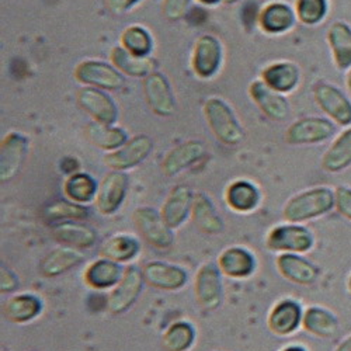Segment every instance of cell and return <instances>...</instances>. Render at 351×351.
Returning a JSON list of instances; mask_svg holds the SVG:
<instances>
[{"label":"cell","mask_w":351,"mask_h":351,"mask_svg":"<svg viewBox=\"0 0 351 351\" xmlns=\"http://www.w3.org/2000/svg\"><path fill=\"white\" fill-rule=\"evenodd\" d=\"M336 208V193L329 186H316L292 195L282 208L287 222L305 223L330 214Z\"/></svg>","instance_id":"obj_1"},{"label":"cell","mask_w":351,"mask_h":351,"mask_svg":"<svg viewBox=\"0 0 351 351\" xmlns=\"http://www.w3.org/2000/svg\"><path fill=\"white\" fill-rule=\"evenodd\" d=\"M204 115L218 141L228 146H237L245 139V130L235 111L221 97H210L204 104Z\"/></svg>","instance_id":"obj_2"},{"label":"cell","mask_w":351,"mask_h":351,"mask_svg":"<svg viewBox=\"0 0 351 351\" xmlns=\"http://www.w3.org/2000/svg\"><path fill=\"white\" fill-rule=\"evenodd\" d=\"M266 245L271 252L277 253H309L315 245L316 238L313 232L304 223H281L274 226L267 235Z\"/></svg>","instance_id":"obj_3"},{"label":"cell","mask_w":351,"mask_h":351,"mask_svg":"<svg viewBox=\"0 0 351 351\" xmlns=\"http://www.w3.org/2000/svg\"><path fill=\"white\" fill-rule=\"evenodd\" d=\"M337 125L328 117H304L292 123L285 131V142L292 146L319 145L333 139Z\"/></svg>","instance_id":"obj_4"},{"label":"cell","mask_w":351,"mask_h":351,"mask_svg":"<svg viewBox=\"0 0 351 351\" xmlns=\"http://www.w3.org/2000/svg\"><path fill=\"white\" fill-rule=\"evenodd\" d=\"M313 99L337 127H351V99L339 86L330 82H317L313 87Z\"/></svg>","instance_id":"obj_5"},{"label":"cell","mask_w":351,"mask_h":351,"mask_svg":"<svg viewBox=\"0 0 351 351\" xmlns=\"http://www.w3.org/2000/svg\"><path fill=\"white\" fill-rule=\"evenodd\" d=\"M75 77L83 86L96 87L104 92L121 90L125 86V75L114 65L99 60L82 61L75 68Z\"/></svg>","instance_id":"obj_6"},{"label":"cell","mask_w":351,"mask_h":351,"mask_svg":"<svg viewBox=\"0 0 351 351\" xmlns=\"http://www.w3.org/2000/svg\"><path fill=\"white\" fill-rule=\"evenodd\" d=\"M134 225L145 242L156 249H169L174 243L173 229L165 222L162 213L152 207H139L132 215Z\"/></svg>","instance_id":"obj_7"},{"label":"cell","mask_w":351,"mask_h":351,"mask_svg":"<svg viewBox=\"0 0 351 351\" xmlns=\"http://www.w3.org/2000/svg\"><path fill=\"white\" fill-rule=\"evenodd\" d=\"M79 107L89 114L93 121L114 125L119 121L120 110L114 99L104 90L96 89V87L83 86L76 95Z\"/></svg>","instance_id":"obj_8"},{"label":"cell","mask_w":351,"mask_h":351,"mask_svg":"<svg viewBox=\"0 0 351 351\" xmlns=\"http://www.w3.org/2000/svg\"><path fill=\"white\" fill-rule=\"evenodd\" d=\"M154 151V141L148 135H136L130 138L121 148L108 152L104 156V163L117 171H125L143 163Z\"/></svg>","instance_id":"obj_9"},{"label":"cell","mask_w":351,"mask_h":351,"mask_svg":"<svg viewBox=\"0 0 351 351\" xmlns=\"http://www.w3.org/2000/svg\"><path fill=\"white\" fill-rule=\"evenodd\" d=\"M30 139L21 132H9L0 143V182L9 183L20 173L27 155Z\"/></svg>","instance_id":"obj_10"},{"label":"cell","mask_w":351,"mask_h":351,"mask_svg":"<svg viewBox=\"0 0 351 351\" xmlns=\"http://www.w3.org/2000/svg\"><path fill=\"white\" fill-rule=\"evenodd\" d=\"M145 284L142 269L138 266H130L121 281L114 287L108 294V311L112 315H121L130 311V308L138 301Z\"/></svg>","instance_id":"obj_11"},{"label":"cell","mask_w":351,"mask_h":351,"mask_svg":"<svg viewBox=\"0 0 351 351\" xmlns=\"http://www.w3.org/2000/svg\"><path fill=\"white\" fill-rule=\"evenodd\" d=\"M223 61V48L221 41L211 34L201 36L194 45L193 51V71L199 79L214 77Z\"/></svg>","instance_id":"obj_12"},{"label":"cell","mask_w":351,"mask_h":351,"mask_svg":"<svg viewBox=\"0 0 351 351\" xmlns=\"http://www.w3.org/2000/svg\"><path fill=\"white\" fill-rule=\"evenodd\" d=\"M130 178L125 171L112 170L104 176L99 184L96 197L97 210L103 215H112L119 211L128 194Z\"/></svg>","instance_id":"obj_13"},{"label":"cell","mask_w":351,"mask_h":351,"mask_svg":"<svg viewBox=\"0 0 351 351\" xmlns=\"http://www.w3.org/2000/svg\"><path fill=\"white\" fill-rule=\"evenodd\" d=\"M143 96L149 108L159 117H171L176 112V97L170 82L160 72L143 77Z\"/></svg>","instance_id":"obj_14"},{"label":"cell","mask_w":351,"mask_h":351,"mask_svg":"<svg viewBox=\"0 0 351 351\" xmlns=\"http://www.w3.org/2000/svg\"><path fill=\"white\" fill-rule=\"evenodd\" d=\"M219 266L214 263L204 265L195 277V298L197 302L207 311H215L222 304L223 288Z\"/></svg>","instance_id":"obj_15"},{"label":"cell","mask_w":351,"mask_h":351,"mask_svg":"<svg viewBox=\"0 0 351 351\" xmlns=\"http://www.w3.org/2000/svg\"><path fill=\"white\" fill-rule=\"evenodd\" d=\"M277 269L280 274L289 282L309 287L313 285L320 277V269L317 265L304 254L298 253H281L277 257Z\"/></svg>","instance_id":"obj_16"},{"label":"cell","mask_w":351,"mask_h":351,"mask_svg":"<svg viewBox=\"0 0 351 351\" xmlns=\"http://www.w3.org/2000/svg\"><path fill=\"white\" fill-rule=\"evenodd\" d=\"M304 312L301 302L294 298H284L278 301L269 313V329L277 336H291L302 328Z\"/></svg>","instance_id":"obj_17"},{"label":"cell","mask_w":351,"mask_h":351,"mask_svg":"<svg viewBox=\"0 0 351 351\" xmlns=\"http://www.w3.org/2000/svg\"><path fill=\"white\" fill-rule=\"evenodd\" d=\"M249 96L270 120L282 123L291 114V106L284 95L273 90L263 80H254L249 86Z\"/></svg>","instance_id":"obj_18"},{"label":"cell","mask_w":351,"mask_h":351,"mask_svg":"<svg viewBox=\"0 0 351 351\" xmlns=\"http://www.w3.org/2000/svg\"><path fill=\"white\" fill-rule=\"evenodd\" d=\"M145 282L163 291H178L189 281L184 269L163 261H149L142 269Z\"/></svg>","instance_id":"obj_19"},{"label":"cell","mask_w":351,"mask_h":351,"mask_svg":"<svg viewBox=\"0 0 351 351\" xmlns=\"http://www.w3.org/2000/svg\"><path fill=\"white\" fill-rule=\"evenodd\" d=\"M206 143L198 139H190L176 146L167 152L162 162V171L167 178L178 176L183 170L189 169L206 155Z\"/></svg>","instance_id":"obj_20"},{"label":"cell","mask_w":351,"mask_h":351,"mask_svg":"<svg viewBox=\"0 0 351 351\" xmlns=\"http://www.w3.org/2000/svg\"><path fill=\"white\" fill-rule=\"evenodd\" d=\"M302 328L313 337L330 340L340 332V319L324 305H311L304 312Z\"/></svg>","instance_id":"obj_21"},{"label":"cell","mask_w":351,"mask_h":351,"mask_svg":"<svg viewBox=\"0 0 351 351\" xmlns=\"http://www.w3.org/2000/svg\"><path fill=\"white\" fill-rule=\"evenodd\" d=\"M52 238L62 246L73 247L77 250L90 249L97 241V232L80 221L58 222L51 229Z\"/></svg>","instance_id":"obj_22"},{"label":"cell","mask_w":351,"mask_h":351,"mask_svg":"<svg viewBox=\"0 0 351 351\" xmlns=\"http://www.w3.org/2000/svg\"><path fill=\"white\" fill-rule=\"evenodd\" d=\"M194 197L195 194L186 184L173 187L162 208V217L171 229L180 228L187 221L193 210Z\"/></svg>","instance_id":"obj_23"},{"label":"cell","mask_w":351,"mask_h":351,"mask_svg":"<svg viewBox=\"0 0 351 351\" xmlns=\"http://www.w3.org/2000/svg\"><path fill=\"white\" fill-rule=\"evenodd\" d=\"M298 21L295 9L285 2H271L261 9L258 16L260 28L266 34L278 36L291 32Z\"/></svg>","instance_id":"obj_24"},{"label":"cell","mask_w":351,"mask_h":351,"mask_svg":"<svg viewBox=\"0 0 351 351\" xmlns=\"http://www.w3.org/2000/svg\"><path fill=\"white\" fill-rule=\"evenodd\" d=\"M326 41L333 64L340 72L351 69V25L343 20L335 21L328 30Z\"/></svg>","instance_id":"obj_25"},{"label":"cell","mask_w":351,"mask_h":351,"mask_svg":"<svg viewBox=\"0 0 351 351\" xmlns=\"http://www.w3.org/2000/svg\"><path fill=\"white\" fill-rule=\"evenodd\" d=\"M320 167L330 174H339L351 167V127L333 138L320 159Z\"/></svg>","instance_id":"obj_26"},{"label":"cell","mask_w":351,"mask_h":351,"mask_svg":"<svg viewBox=\"0 0 351 351\" xmlns=\"http://www.w3.org/2000/svg\"><path fill=\"white\" fill-rule=\"evenodd\" d=\"M261 80L273 90L288 95L294 92L301 83V69L297 64L280 61L269 65L261 73Z\"/></svg>","instance_id":"obj_27"},{"label":"cell","mask_w":351,"mask_h":351,"mask_svg":"<svg viewBox=\"0 0 351 351\" xmlns=\"http://www.w3.org/2000/svg\"><path fill=\"white\" fill-rule=\"evenodd\" d=\"M218 266L223 274L232 278H246L250 277L256 270L254 254L239 246L228 247L218 258Z\"/></svg>","instance_id":"obj_28"},{"label":"cell","mask_w":351,"mask_h":351,"mask_svg":"<svg viewBox=\"0 0 351 351\" xmlns=\"http://www.w3.org/2000/svg\"><path fill=\"white\" fill-rule=\"evenodd\" d=\"M124 273L125 269H123L120 263L101 257L87 266L84 271V281L93 289L101 291L115 287L121 281Z\"/></svg>","instance_id":"obj_29"},{"label":"cell","mask_w":351,"mask_h":351,"mask_svg":"<svg viewBox=\"0 0 351 351\" xmlns=\"http://www.w3.org/2000/svg\"><path fill=\"white\" fill-rule=\"evenodd\" d=\"M83 260H84V256L80 250L62 246L49 252L41 260L38 270L41 276L47 278H52V277H58L68 273L69 270L79 266Z\"/></svg>","instance_id":"obj_30"},{"label":"cell","mask_w":351,"mask_h":351,"mask_svg":"<svg viewBox=\"0 0 351 351\" xmlns=\"http://www.w3.org/2000/svg\"><path fill=\"white\" fill-rule=\"evenodd\" d=\"M112 65L125 76L146 77L156 72L158 62L151 56H136L123 47H114L110 53Z\"/></svg>","instance_id":"obj_31"},{"label":"cell","mask_w":351,"mask_h":351,"mask_svg":"<svg viewBox=\"0 0 351 351\" xmlns=\"http://www.w3.org/2000/svg\"><path fill=\"white\" fill-rule=\"evenodd\" d=\"M191 217L195 226L207 235H218V233L223 232V219L218 214L213 199L206 193L195 194Z\"/></svg>","instance_id":"obj_32"},{"label":"cell","mask_w":351,"mask_h":351,"mask_svg":"<svg viewBox=\"0 0 351 351\" xmlns=\"http://www.w3.org/2000/svg\"><path fill=\"white\" fill-rule=\"evenodd\" d=\"M84 136L96 148L114 152L130 139L127 132L115 125H106L97 121H92L84 127Z\"/></svg>","instance_id":"obj_33"},{"label":"cell","mask_w":351,"mask_h":351,"mask_svg":"<svg viewBox=\"0 0 351 351\" xmlns=\"http://www.w3.org/2000/svg\"><path fill=\"white\" fill-rule=\"evenodd\" d=\"M2 312L13 324H27L43 312V301L34 294L14 295L3 304Z\"/></svg>","instance_id":"obj_34"},{"label":"cell","mask_w":351,"mask_h":351,"mask_svg":"<svg viewBox=\"0 0 351 351\" xmlns=\"http://www.w3.org/2000/svg\"><path fill=\"white\" fill-rule=\"evenodd\" d=\"M225 199L233 211L250 213L258 207L261 194L254 183L249 180H237L228 187Z\"/></svg>","instance_id":"obj_35"},{"label":"cell","mask_w":351,"mask_h":351,"mask_svg":"<svg viewBox=\"0 0 351 351\" xmlns=\"http://www.w3.org/2000/svg\"><path fill=\"white\" fill-rule=\"evenodd\" d=\"M141 250V243L136 238L127 235V233H119L108 238L100 247L101 257L110 258L117 263H127L134 260Z\"/></svg>","instance_id":"obj_36"},{"label":"cell","mask_w":351,"mask_h":351,"mask_svg":"<svg viewBox=\"0 0 351 351\" xmlns=\"http://www.w3.org/2000/svg\"><path fill=\"white\" fill-rule=\"evenodd\" d=\"M99 191L97 182L87 173H73L64 183V193L68 199L82 204H89L96 199Z\"/></svg>","instance_id":"obj_37"},{"label":"cell","mask_w":351,"mask_h":351,"mask_svg":"<svg viewBox=\"0 0 351 351\" xmlns=\"http://www.w3.org/2000/svg\"><path fill=\"white\" fill-rule=\"evenodd\" d=\"M89 208L71 199H55L44 208V218L49 222L83 221L89 217Z\"/></svg>","instance_id":"obj_38"},{"label":"cell","mask_w":351,"mask_h":351,"mask_svg":"<svg viewBox=\"0 0 351 351\" xmlns=\"http://www.w3.org/2000/svg\"><path fill=\"white\" fill-rule=\"evenodd\" d=\"M195 340V329L184 320L174 322L162 336V347L165 351H187Z\"/></svg>","instance_id":"obj_39"},{"label":"cell","mask_w":351,"mask_h":351,"mask_svg":"<svg viewBox=\"0 0 351 351\" xmlns=\"http://www.w3.org/2000/svg\"><path fill=\"white\" fill-rule=\"evenodd\" d=\"M121 47L136 56H149L154 51V38L146 28L130 25L121 34Z\"/></svg>","instance_id":"obj_40"},{"label":"cell","mask_w":351,"mask_h":351,"mask_svg":"<svg viewBox=\"0 0 351 351\" xmlns=\"http://www.w3.org/2000/svg\"><path fill=\"white\" fill-rule=\"evenodd\" d=\"M329 0H297L295 13L298 21L308 27L324 23L329 14Z\"/></svg>","instance_id":"obj_41"},{"label":"cell","mask_w":351,"mask_h":351,"mask_svg":"<svg viewBox=\"0 0 351 351\" xmlns=\"http://www.w3.org/2000/svg\"><path fill=\"white\" fill-rule=\"evenodd\" d=\"M191 0H163L162 13L169 21H180L190 13Z\"/></svg>","instance_id":"obj_42"},{"label":"cell","mask_w":351,"mask_h":351,"mask_svg":"<svg viewBox=\"0 0 351 351\" xmlns=\"http://www.w3.org/2000/svg\"><path fill=\"white\" fill-rule=\"evenodd\" d=\"M336 193V211L348 222H351V187L337 186Z\"/></svg>","instance_id":"obj_43"},{"label":"cell","mask_w":351,"mask_h":351,"mask_svg":"<svg viewBox=\"0 0 351 351\" xmlns=\"http://www.w3.org/2000/svg\"><path fill=\"white\" fill-rule=\"evenodd\" d=\"M20 285L19 277L8 267L2 265L0 267V291L2 294H12Z\"/></svg>","instance_id":"obj_44"},{"label":"cell","mask_w":351,"mask_h":351,"mask_svg":"<svg viewBox=\"0 0 351 351\" xmlns=\"http://www.w3.org/2000/svg\"><path fill=\"white\" fill-rule=\"evenodd\" d=\"M141 0H106V8L110 13L121 16L134 9Z\"/></svg>","instance_id":"obj_45"},{"label":"cell","mask_w":351,"mask_h":351,"mask_svg":"<svg viewBox=\"0 0 351 351\" xmlns=\"http://www.w3.org/2000/svg\"><path fill=\"white\" fill-rule=\"evenodd\" d=\"M79 167H80V165H79L77 159H76V158H72V156H68V158L62 159V162H61V169H62V171H64V173H68L69 176L73 174V173H77Z\"/></svg>","instance_id":"obj_46"},{"label":"cell","mask_w":351,"mask_h":351,"mask_svg":"<svg viewBox=\"0 0 351 351\" xmlns=\"http://www.w3.org/2000/svg\"><path fill=\"white\" fill-rule=\"evenodd\" d=\"M333 351H351V333L340 340Z\"/></svg>","instance_id":"obj_47"},{"label":"cell","mask_w":351,"mask_h":351,"mask_svg":"<svg viewBox=\"0 0 351 351\" xmlns=\"http://www.w3.org/2000/svg\"><path fill=\"white\" fill-rule=\"evenodd\" d=\"M280 351H309V350L305 346H302V344L292 343V344H288V346L282 347Z\"/></svg>","instance_id":"obj_48"},{"label":"cell","mask_w":351,"mask_h":351,"mask_svg":"<svg viewBox=\"0 0 351 351\" xmlns=\"http://www.w3.org/2000/svg\"><path fill=\"white\" fill-rule=\"evenodd\" d=\"M198 2L202 3V5H206V6H215L221 2H223V0H198Z\"/></svg>","instance_id":"obj_49"},{"label":"cell","mask_w":351,"mask_h":351,"mask_svg":"<svg viewBox=\"0 0 351 351\" xmlns=\"http://www.w3.org/2000/svg\"><path fill=\"white\" fill-rule=\"evenodd\" d=\"M346 87H347L348 93L351 95V69H350V71H347V76H346Z\"/></svg>","instance_id":"obj_50"},{"label":"cell","mask_w":351,"mask_h":351,"mask_svg":"<svg viewBox=\"0 0 351 351\" xmlns=\"http://www.w3.org/2000/svg\"><path fill=\"white\" fill-rule=\"evenodd\" d=\"M346 288H347V291H348V294L351 295V271H350V274L347 276V280H346Z\"/></svg>","instance_id":"obj_51"},{"label":"cell","mask_w":351,"mask_h":351,"mask_svg":"<svg viewBox=\"0 0 351 351\" xmlns=\"http://www.w3.org/2000/svg\"><path fill=\"white\" fill-rule=\"evenodd\" d=\"M223 2H225L226 5H233V3H237V2H239V0H223Z\"/></svg>","instance_id":"obj_52"},{"label":"cell","mask_w":351,"mask_h":351,"mask_svg":"<svg viewBox=\"0 0 351 351\" xmlns=\"http://www.w3.org/2000/svg\"><path fill=\"white\" fill-rule=\"evenodd\" d=\"M2 351H8V350H5V348H2Z\"/></svg>","instance_id":"obj_53"}]
</instances>
